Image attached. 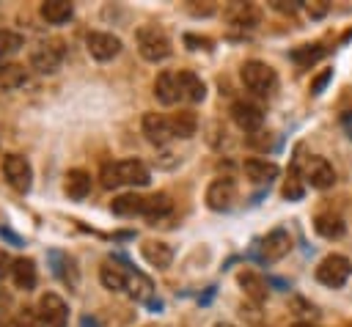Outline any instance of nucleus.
<instances>
[{"instance_id":"nucleus-22","label":"nucleus","mask_w":352,"mask_h":327,"mask_svg":"<svg viewBox=\"0 0 352 327\" xmlns=\"http://www.w3.org/2000/svg\"><path fill=\"white\" fill-rule=\"evenodd\" d=\"M143 206H146V198L138 195V192H124V195L113 198V203H110L113 214H118V217H135V214H143Z\"/></svg>"},{"instance_id":"nucleus-19","label":"nucleus","mask_w":352,"mask_h":327,"mask_svg":"<svg viewBox=\"0 0 352 327\" xmlns=\"http://www.w3.org/2000/svg\"><path fill=\"white\" fill-rule=\"evenodd\" d=\"M38 14H41L50 25H63V22L72 19L74 5H72L69 0H44V3L38 5Z\"/></svg>"},{"instance_id":"nucleus-29","label":"nucleus","mask_w":352,"mask_h":327,"mask_svg":"<svg viewBox=\"0 0 352 327\" xmlns=\"http://www.w3.org/2000/svg\"><path fill=\"white\" fill-rule=\"evenodd\" d=\"M302 176H300V170L297 168H292L289 170V179L283 181V198L286 201H300L302 198Z\"/></svg>"},{"instance_id":"nucleus-41","label":"nucleus","mask_w":352,"mask_h":327,"mask_svg":"<svg viewBox=\"0 0 352 327\" xmlns=\"http://www.w3.org/2000/svg\"><path fill=\"white\" fill-rule=\"evenodd\" d=\"M292 327H316V324H311V322H297V324H292Z\"/></svg>"},{"instance_id":"nucleus-1","label":"nucleus","mask_w":352,"mask_h":327,"mask_svg":"<svg viewBox=\"0 0 352 327\" xmlns=\"http://www.w3.org/2000/svg\"><path fill=\"white\" fill-rule=\"evenodd\" d=\"M151 181L148 168L140 159H118V162H107L102 168V184L107 190L121 187V184H132V187H146Z\"/></svg>"},{"instance_id":"nucleus-28","label":"nucleus","mask_w":352,"mask_h":327,"mask_svg":"<svg viewBox=\"0 0 352 327\" xmlns=\"http://www.w3.org/2000/svg\"><path fill=\"white\" fill-rule=\"evenodd\" d=\"M129 294L138 300V302H148V305H154V300H151V294H154V286H151V280L146 278V275H140V272H135V275H129Z\"/></svg>"},{"instance_id":"nucleus-4","label":"nucleus","mask_w":352,"mask_h":327,"mask_svg":"<svg viewBox=\"0 0 352 327\" xmlns=\"http://www.w3.org/2000/svg\"><path fill=\"white\" fill-rule=\"evenodd\" d=\"M349 275H352V261H349L346 256H338V253L324 256V258L319 261V267H316V280H319L322 286H327V289L344 286V283L349 280Z\"/></svg>"},{"instance_id":"nucleus-3","label":"nucleus","mask_w":352,"mask_h":327,"mask_svg":"<svg viewBox=\"0 0 352 327\" xmlns=\"http://www.w3.org/2000/svg\"><path fill=\"white\" fill-rule=\"evenodd\" d=\"M239 77H242L245 88L253 91V93H258V96H270V93H275V88H278V74H275V69H272L270 63H264V60H245Z\"/></svg>"},{"instance_id":"nucleus-14","label":"nucleus","mask_w":352,"mask_h":327,"mask_svg":"<svg viewBox=\"0 0 352 327\" xmlns=\"http://www.w3.org/2000/svg\"><path fill=\"white\" fill-rule=\"evenodd\" d=\"M289 250H292V236H289L283 228L270 231V234L264 236V242H261V256H264L267 261H280Z\"/></svg>"},{"instance_id":"nucleus-26","label":"nucleus","mask_w":352,"mask_h":327,"mask_svg":"<svg viewBox=\"0 0 352 327\" xmlns=\"http://www.w3.org/2000/svg\"><path fill=\"white\" fill-rule=\"evenodd\" d=\"M25 82H28L25 66H19V63H6V66L0 69V88H3V91H14V88H19V85H25Z\"/></svg>"},{"instance_id":"nucleus-21","label":"nucleus","mask_w":352,"mask_h":327,"mask_svg":"<svg viewBox=\"0 0 352 327\" xmlns=\"http://www.w3.org/2000/svg\"><path fill=\"white\" fill-rule=\"evenodd\" d=\"M242 170L250 181L261 184V181H272L278 176V165L275 162H267V159H258V157H250L242 162Z\"/></svg>"},{"instance_id":"nucleus-24","label":"nucleus","mask_w":352,"mask_h":327,"mask_svg":"<svg viewBox=\"0 0 352 327\" xmlns=\"http://www.w3.org/2000/svg\"><path fill=\"white\" fill-rule=\"evenodd\" d=\"M170 129H173V137H192L198 129V115L192 110H179L170 118Z\"/></svg>"},{"instance_id":"nucleus-37","label":"nucleus","mask_w":352,"mask_h":327,"mask_svg":"<svg viewBox=\"0 0 352 327\" xmlns=\"http://www.w3.org/2000/svg\"><path fill=\"white\" fill-rule=\"evenodd\" d=\"M305 8H308V14H311V16H324V11H327V5H324V3H308Z\"/></svg>"},{"instance_id":"nucleus-38","label":"nucleus","mask_w":352,"mask_h":327,"mask_svg":"<svg viewBox=\"0 0 352 327\" xmlns=\"http://www.w3.org/2000/svg\"><path fill=\"white\" fill-rule=\"evenodd\" d=\"M341 124H344V129H346L349 137H352V110H346V113L341 115Z\"/></svg>"},{"instance_id":"nucleus-17","label":"nucleus","mask_w":352,"mask_h":327,"mask_svg":"<svg viewBox=\"0 0 352 327\" xmlns=\"http://www.w3.org/2000/svg\"><path fill=\"white\" fill-rule=\"evenodd\" d=\"M63 192L72 198V201H82L88 192H91V176L80 168H72L66 176H63Z\"/></svg>"},{"instance_id":"nucleus-23","label":"nucleus","mask_w":352,"mask_h":327,"mask_svg":"<svg viewBox=\"0 0 352 327\" xmlns=\"http://www.w3.org/2000/svg\"><path fill=\"white\" fill-rule=\"evenodd\" d=\"M11 278H14L16 289L30 291L36 286V261L33 258H16L14 267H11Z\"/></svg>"},{"instance_id":"nucleus-7","label":"nucleus","mask_w":352,"mask_h":327,"mask_svg":"<svg viewBox=\"0 0 352 327\" xmlns=\"http://www.w3.org/2000/svg\"><path fill=\"white\" fill-rule=\"evenodd\" d=\"M60 60H63V47H60V41H44V44H38V47L30 52V66H33L38 74H52V71H58Z\"/></svg>"},{"instance_id":"nucleus-2","label":"nucleus","mask_w":352,"mask_h":327,"mask_svg":"<svg viewBox=\"0 0 352 327\" xmlns=\"http://www.w3.org/2000/svg\"><path fill=\"white\" fill-rule=\"evenodd\" d=\"M135 44H138L140 58L148 60V63H160L170 55V38L157 25H140L135 30Z\"/></svg>"},{"instance_id":"nucleus-42","label":"nucleus","mask_w":352,"mask_h":327,"mask_svg":"<svg viewBox=\"0 0 352 327\" xmlns=\"http://www.w3.org/2000/svg\"><path fill=\"white\" fill-rule=\"evenodd\" d=\"M214 327H234V324H228V322H217Z\"/></svg>"},{"instance_id":"nucleus-10","label":"nucleus","mask_w":352,"mask_h":327,"mask_svg":"<svg viewBox=\"0 0 352 327\" xmlns=\"http://www.w3.org/2000/svg\"><path fill=\"white\" fill-rule=\"evenodd\" d=\"M302 179L314 190H327V187L336 184V170H333V165L324 157H311L308 165H305V170H302Z\"/></svg>"},{"instance_id":"nucleus-39","label":"nucleus","mask_w":352,"mask_h":327,"mask_svg":"<svg viewBox=\"0 0 352 327\" xmlns=\"http://www.w3.org/2000/svg\"><path fill=\"white\" fill-rule=\"evenodd\" d=\"M0 305H3V308H8V305H11V297H8V294H3V291H0Z\"/></svg>"},{"instance_id":"nucleus-32","label":"nucleus","mask_w":352,"mask_h":327,"mask_svg":"<svg viewBox=\"0 0 352 327\" xmlns=\"http://www.w3.org/2000/svg\"><path fill=\"white\" fill-rule=\"evenodd\" d=\"M324 55V47L322 44H305V47H297L294 52H292V58L300 63V66H311L316 58H322Z\"/></svg>"},{"instance_id":"nucleus-20","label":"nucleus","mask_w":352,"mask_h":327,"mask_svg":"<svg viewBox=\"0 0 352 327\" xmlns=\"http://www.w3.org/2000/svg\"><path fill=\"white\" fill-rule=\"evenodd\" d=\"M154 96L162 104H176L179 102V80H176L173 71L157 74V80H154Z\"/></svg>"},{"instance_id":"nucleus-30","label":"nucleus","mask_w":352,"mask_h":327,"mask_svg":"<svg viewBox=\"0 0 352 327\" xmlns=\"http://www.w3.org/2000/svg\"><path fill=\"white\" fill-rule=\"evenodd\" d=\"M52 258L58 261L55 272L60 275V280L69 283V286H77V269H74V261H72L69 256H60V253H52Z\"/></svg>"},{"instance_id":"nucleus-16","label":"nucleus","mask_w":352,"mask_h":327,"mask_svg":"<svg viewBox=\"0 0 352 327\" xmlns=\"http://www.w3.org/2000/svg\"><path fill=\"white\" fill-rule=\"evenodd\" d=\"M99 283L107 289V291H124L129 286V272L124 267H118L116 261H104L99 267Z\"/></svg>"},{"instance_id":"nucleus-18","label":"nucleus","mask_w":352,"mask_h":327,"mask_svg":"<svg viewBox=\"0 0 352 327\" xmlns=\"http://www.w3.org/2000/svg\"><path fill=\"white\" fill-rule=\"evenodd\" d=\"M314 231H316L319 236H324V239H341V236L346 234V225H344V220H341L338 214L322 212V214L314 217Z\"/></svg>"},{"instance_id":"nucleus-36","label":"nucleus","mask_w":352,"mask_h":327,"mask_svg":"<svg viewBox=\"0 0 352 327\" xmlns=\"http://www.w3.org/2000/svg\"><path fill=\"white\" fill-rule=\"evenodd\" d=\"M272 8H278V11H289V14H294V11L300 8V3H283V0H275V3H272Z\"/></svg>"},{"instance_id":"nucleus-9","label":"nucleus","mask_w":352,"mask_h":327,"mask_svg":"<svg viewBox=\"0 0 352 327\" xmlns=\"http://www.w3.org/2000/svg\"><path fill=\"white\" fill-rule=\"evenodd\" d=\"M38 319H41L47 327H66V322H69V308H66V302H63L58 294L47 291V294H41V300H38Z\"/></svg>"},{"instance_id":"nucleus-13","label":"nucleus","mask_w":352,"mask_h":327,"mask_svg":"<svg viewBox=\"0 0 352 327\" xmlns=\"http://www.w3.org/2000/svg\"><path fill=\"white\" fill-rule=\"evenodd\" d=\"M176 80H179V99H184V102H204V96H206V85H204V80L195 74V71H190V69H182L179 74H176Z\"/></svg>"},{"instance_id":"nucleus-31","label":"nucleus","mask_w":352,"mask_h":327,"mask_svg":"<svg viewBox=\"0 0 352 327\" xmlns=\"http://www.w3.org/2000/svg\"><path fill=\"white\" fill-rule=\"evenodd\" d=\"M22 44H25V38H22L16 30L0 27V55H3V58L11 55V52H16V49H22Z\"/></svg>"},{"instance_id":"nucleus-12","label":"nucleus","mask_w":352,"mask_h":327,"mask_svg":"<svg viewBox=\"0 0 352 327\" xmlns=\"http://www.w3.org/2000/svg\"><path fill=\"white\" fill-rule=\"evenodd\" d=\"M143 135H146L154 146H165V143L173 137L170 118H165L162 113H146V115H143Z\"/></svg>"},{"instance_id":"nucleus-27","label":"nucleus","mask_w":352,"mask_h":327,"mask_svg":"<svg viewBox=\"0 0 352 327\" xmlns=\"http://www.w3.org/2000/svg\"><path fill=\"white\" fill-rule=\"evenodd\" d=\"M239 286H242L245 294L253 297L256 302H261V300L267 297V280H264L261 275H256V272H242V275H239Z\"/></svg>"},{"instance_id":"nucleus-25","label":"nucleus","mask_w":352,"mask_h":327,"mask_svg":"<svg viewBox=\"0 0 352 327\" xmlns=\"http://www.w3.org/2000/svg\"><path fill=\"white\" fill-rule=\"evenodd\" d=\"M170 209H173V201H170L165 192H154V195H148V198H146L143 214H146L148 220H160V217L170 214Z\"/></svg>"},{"instance_id":"nucleus-6","label":"nucleus","mask_w":352,"mask_h":327,"mask_svg":"<svg viewBox=\"0 0 352 327\" xmlns=\"http://www.w3.org/2000/svg\"><path fill=\"white\" fill-rule=\"evenodd\" d=\"M85 49L94 60H113L118 52H121V38L113 36V33H102V30H94L85 36Z\"/></svg>"},{"instance_id":"nucleus-44","label":"nucleus","mask_w":352,"mask_h":327,"mask_svg":"<svg viewBox=\"0 0 352 327\" xmlns=\"http://www.w3.org/2000/svg\"><path fill=\"white\" fill-rule=\"evenodd\" d=\"M148 327H154V324H148ZM160 327H162V324H160Z\"/></svg>"},{"instance_id":"nucleus-40","label":"nucleus","mask_w":352,"mask_h":327,"mask_svg":"<svg viewBox=\"0 0 352 327\" xmlns=\"http://www.w3.org/2000/svg\"><path fill=\"white\" fill-rule=\"evenodd\" d=\"M82 327H96V324H94V322H91L88 316H82Z\"/></svg>"},{"instance_id":"nucleus-34","label":"nucleus","mask_w":352,"mask_h":327,"mask_svg":"<svg viewBox=\"0 0 352 327\" xmlns=\"http://www.w3.org/2000/svg\"><path fill=\"white\" fill-rule=\"evenodd\" d=\"M330 77H333V69H324V71L311 82V93H322V91H324V85L330 82Z\"/></svg>"},{"instance_id":"nucleus-33","label":"nucleus","mask_w":352,"mask_h":327,"mask_svg":"<svg viewBox=\"0 0 352 327\" xmlns=\"http://www.w3.org/2000/svg\"><path fill=\"white\" fill-rule=\"evenodd\" d=\"M184 44H187L190 49H209V47H212V41H209L206 36H192V33L184 36Z\"/></svg>"},{"instance_id":"nucleus-8","label":"nucleus","mask_w":352,"mask_h":327,"mask_svg":"<svg viewBox=\"0 0 352 327\" xmlns=\"http://www.w3.org/2000/svg\"><path fill=\"white\" fill-rule=\"evenodd\" d=\"M234 201H236V184H234L228 176L214 179V181L206 187V206H209L212 212H226V209L234 206Z\"/></svg>"},{"instance_id":"nucleus-35","label":"nucleus","mask_w":352,"mask_h":327,"mask_svg":"<svg viewBox=\"0 0 352 327\" xmlns=\"http://www.w3.org/2000/svg\"><path fill=\"white\" fill-rule=\"evenodd\" d=\"M11 267H14V261L0 250V278H6V275H11Z\"/></svg>"},{"instance_id":"nucleus-5","label":"nucleus","mask_w":352,"mask_h":327,"mask_svg":"<svg viewBox=\"0 0 352 327\" xmlns=\"http://www.w3.org/2000/svg\"><path fill=\"white\" fill-rule=\"evenodd\" d=\"M3 176L16 192H28L33 184V168L22 154H6L3 157Z\"/></svg>"},{"instance_id":"nucleus-11","label":"nucleus","mask_w":352,"mask_h":327,"mask_svg":"<svg viewBox=\"0 0 352 327\" xmlns=\"http://www.w3.org/2000/svg\"><path fill=\"white\" fill-rule=\"evenodd\" d=\"M231 118L242 132H258L264 124V113L253 102H234L231 104Z\"/></svg>"},{"instance_id":"nucleus-43","label":"nucleus","mask_w":352,"mask_h":327,"mask_svg":"<svg viewBox=\"0 0 352 327\" xmlns=\"http://www.w3.org/2000/svg\"><path fill=\"white\" fill-rule=\"evenodd\" d=\"M3 66H6V63H3V55H0V69H3Z\"/></svg>"},{"instance_id":"nucleus-15","label":"nucleus","mask_w":352,"mask_h":327,"mask_svg":"<svg viewBox=\"0 0 352 327\" xmlns=\"http://www.w3.org/2000/svg\"><path fill=\"white\" fill-rule=\"evenodd\" d=\"M140 256L146 258V264H151V267H157V269H168L170 261H173L170 245H165V242H160V239L143 242V245H140Z\"/></svg>"}]
</instances>
